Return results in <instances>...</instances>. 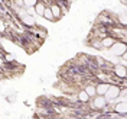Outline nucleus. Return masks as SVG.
<instances>
[{"instance_id":"nucleus-1","label":"nucleus","mask_w":127,"mask_h":119,"mask_svg":"<svg viewBox=\"0 0 127 119\" xmlns=\"http://www.w3.org/2000/svg\"><path fill=\"white\" fill-rule=\"evenodd\" d=\"M120 92H121V87H120L119 84H110V87L107 89V92H105V100H107V103H116L117 102V97L120 96Z\"/></svg>"},{"instance_id":"nucleus-2","label":"nucleus","mask_w":127,"mask_h":119,"mask_svg":"<svg viewBox=\"0 0 127 119\" xmlns=\"http://www.w3.org/2000/svg\"><path fill=\"white\" fill-rule=\"evenodd\" d=\"M88 103H90V108H91L93 111H103V109H105V106H107V100H105L104 96L95 95L94 97L90 99Z\"/></svg>"},{"instance_id":"nucleus-3","label":"nucleus","mask_w":127,"mask_h":119,"mask_svg":"<svg viewBox=\"0 0 127 119\" xmlns=\"http://www.w3.org/2000/svg\"><path fill=\"white\" fill-rule=\"evenodd\" d=\"M110 51L114 54V55L117 57H121L123 54H126L127 52V45L126 42H121V41H116L114 44H113V47L110 48Z\"/></svg>"},{"instance_id":"nucleus-4","label":"nucleus","mask_w":127,"mask_h":119,"mask_svg":"<svg viewBox=\"0 0 127 119\" xmlns=\"http://www.w3.org/2000/svg\"><path fill=\"white\" fill-rule=\"evenodd\" d=\"M111 71H113V74H114L117 79H126V76H127L126 67H124V65H120V64H116V65H113Z\"/></svg>"},{"instance_id":"nucleus-5","label":"nucleus","mask_w":127,"mask_h":119,"mask_svg":"<svg viewBox=\"0 0 127 119\" xmlns=\"http://www.w3.org/2000/svg\"><path fill=\"white\" fill-rule=\"evenodd\" d=\"M113 112H114L116 115H121V116H124L126 112H127L126 102H116V103L113 105Z\"/></svg>"},{"instance_id":"nucleus-6","label":"nucleus","mask_w":127,"mask_h":119,"mask_svg":"<svg viewBox=\"0 0 127 119\" xmlns=\"http://www.w3.org/2000/svg\"><path fill=\"white\" fill-rule=\"evenodd\" d=\"M116 38H113L111 35H107V36H104L103 39H100V45H101V49H110L113 47V44L116 42Z\"/></svg>"},{"instance_id":"nucleus-7","label":"nucleus","mask_w":127,"mask_h":119,"mask_svg":"<svg viewBox=\"0 0 127 119\" xmlns=\"http://www.w3.org/2000/svg\"><path fill=\"white\" fill-rule=\"evenodd\" d=\"M51 12H52V15H54V19H61V16H62V7H61V4H58V3H52L51 6Z\"/></svg>"},{"instance_id":"nucleus-8","label":"nucleus","mask_w":127,"mask_h":119,"mask_svg":"<svg viewBox=\"0 0 127 119\" xmlns=\"http://www.w3.org/2000/svg\"><path fill=\"white\" fill-rule=\"evenodd\" d=\"M108 87H110V83H101V81H100V83H97V84H95V95L104 96Z\"/></svg>"},{"instance_id":"nucleus-9","label":"nucleus","mask_w":127,"mask_h":119,"mask_svg":"<svg viewBox=\"0 0 127 119\" xmlns=\"http://www.w3.org/2000/svg\"><path fill=\"white\" fill-rule=\"evenodd\" d=\"M20 20H22V23L26 25V26H35V23H36V20L33 19V16L28 15V13H23V15L20 16Z\"/></svg>"},{"instance_id":"nucleus-10","label":"nucleus","mask_w":127,"mask_h":119,"mask_svg":"<svg viewBox=\"0 0 127 119\" xmlns=\"http://www.w3.org/2000/svg\"><path fill=\"white\" fill-rule=\"evenodd\" d=\"M90 99H91V97H90V96H88L87 93H85V92L82 90V89H81L78 93H77V102H78V103L87 105L88 102H90Z\"/></svg>"},{"instance_id":"nucleus-11","label":"nucleus","mask_w":127,"mask_h":119,"mask_svg":"<svg viewBox=\"0 0 127 119\" xmlns=\"http://www.w3.org/2000/svg\"><path fill=\"white\" fill-rule=\"evenodd\" d=\"M82 90H84L90 97H94L95 96V83H88V84H85V86L82 87Z\"/></svg>"},{"instance_id":"nucleus-12","label":"nucleus","mask_w":127,"mask_h":119,"mask_svg":"<svg viewBox=\"0 0 127 119\" xmlns=\"http://www.w3.org/2000/svg\"><path fill=\"white\" fill-rule=\"evenodd\" d=\"M45 7H46V4L43 3V1H39L38 0V3L33 6V10H35V15H39L42 16L43 15V10H45Z\"/></svg>"},{"instance_id":"nucleus-13","label":"nucleus","mask_w":127,"mask_h":119,"mask_svg":"<svg viewBox=\"0 0 127 119\" xmlns=\"http://www.w3.org/2000/svg\"><path fill=\"white\" fill-rule=\"evenodd\" d=\"M43 17L45 19H48V20H51V22H54L55 19H54V15H52V12H51V9L49 7H45V10H43Z\"/></svg>"},{"instance_id":"nucleus-14","label":"nucleus","mask_w":127,"mask_h":119,"mask_svg":"<svg viewBox=\"0 0 127 119\" xmlns=\"http://www.w3.org/2000/svg\"><path fill=\"white\" fill-rule=\"evenodd\" d=\"M38 3V0H23V6L25 7H33Z\"/></svg>"},{"instance_id":"nucleus-15","label":"nucleus","mask_w":127,"mask_h":119,"mask_svg":"<svg viewBox=\"0 0 127 119\" xmlns=\"http://www.w3.org/2000/svg\"><path fill=\"white\" fill-rule=\"evenodd\" d=\"M4 58H6L7 61H15V55H12V54H6Z\"/></svg>"}]
</instances>
